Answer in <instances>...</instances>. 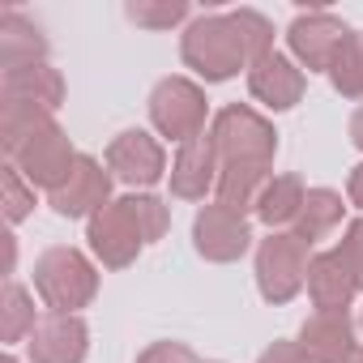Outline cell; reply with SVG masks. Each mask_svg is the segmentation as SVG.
Masks as SVG:
<instances>
[{"instance_id":"obj_13","label":"cell","mask_w":363,"mask_h":363,"mask_svg":"<svg viewBox=\"0 0 363 363\" xmlns=\"http://www.w3.org/2000/svg\"><path fill=\"white\" fill-rule=\"evenodd\" d=\"M218 150H214V137L201 133L193 137L189 145H179L175 162H171V197L179 201H206L210 189H218Z\"/></svg>"},{"instance_id":"obj_31","label":"cell","mask_w":363,"mask_h":363,"mask_svg":"<svg viewBox=\"0 0 363 363\" xmlns=\"http://www.w3.org/2000/svg\"><path fill=\"white\" fill-rule=\"evenodd\" d=\"M350 141H354V145L363 150V107H359V111L350 116Z\"/></svg>"},{"instance_id":"obj_7","label":"cell","mask_w":363,"mask_h":363,"mask_svg":"<svg viewBox=\"0 0 363 363\" xmlns=\"http://www.w3.org/2000/svg\"><path fill=\"white\" fill-rule=\"evenodd\" d=\"M350 35H354V30H350L342 18H333V13H325V9H312V13H299V18L291 22L286 48H291V56H295L308 73H329Z\"/></svg>"},{"instance_id":"obj_20","label":"cell","mask_w":363,"mask_h":363,"mask_svg":"<svg viewBox=\"0 0 363 363\" xmlns=\"http://www.w3.org/2000/svg\"><path fill=\"white\" fill-rule=\"evenodd\" d=\"M342 214H346L342 193H333V189H308V201H303V210L295 218V235L312 248L316 240H325V235L337 231Z\"/></svg>"},{"instance_id":"obj_16","label":"cell","mask_w":363,"mask_h":363,"mask_svg":"<svg viewBox=\"0 0 363 363\" xmlns=\"http://www.w3.org/2000/svg\"><path fill=\"white\" fill-rule=\"evenodd\" d=\"M0 103H26V107H43L56 116V107L65 103V77L48 60L5 69V77H0Z\"/></svg>"},{"instance_id":"obj_25","label":"cell","mask_w":363,"mask_h":363,"mask_svg":"<svg viewBox=\"0 0 363 363\" xmlns=\"http://www.w3.org/2000/svg\"><path fill=\"white\" fill-rule=\"evenodd\" d=\"M124 13H128V22H137V26L167 30V26H175V22H184L193 9H189V0H167V5H145V0H137V5H128Z\"/></svg>"},{"instance_id":"obj_11","label":"cell","mask_w":363,"mask_h":363,"mask_svg":"<svg viewBox=\"0 0 363 363\" xmlns=\"http://www.w3.org/2000/svg\"><path fill=\"white\" fill-rule=\"evenodd\" d=\"M103 206H111V171H103L99 158L77 154L69 179L52 193V210L60 218H94Z\"/></svg>"},{"instance_id":"obj_12","label":"cell","mask_w":363,"mask_h":363,"mask_svg":"<svg viewBox=\"0 0 363 363\" xmlns=\"http://www.w3.org/2000/svg\"><path fill=\"white\" fill-rule=\"evenodd\" d=\"M30 363H86L90 354V329L73 312H48L35 333L26 337Z\"/></svg>"},{"instance_id":"obj_4","label":"cell","mask_w":363,"mask_h":363,"mask_svg":"<svg viewBox=\"0 0 363 363\" xmlns=\"http://www.w3.org/2000/svg\"><path fill=\"white\" fill-rule=\"evenodd\" d=\"M308 244L295 231H269L257 248V291L265 303H291L308 282Z\"/></svg>"},{"instance_id":"obj_18","label":"cell","mask_w":363,"mask_h":363,"mask_svg":"<svg viewBox=\"0 0 363 363\" xmlns=\"http://www.w3.org/2000/svg\"><path fill=\"white\" fill-rule=\"evenodd\" d=\"M39 60H48V39L39 35V26L13 9L0 13V65L22 69V65H39Z\"/></svg>"},{"instance_id":"obj_8","label":"cell","mask_w":363,"mask_h":363,"mask_svg":"<svg viewBox=\"0 0 363 363\" xmlns=\"http://www.w3.org/2000/svg\"><path fill=\"white\" fill-rule=\"evenodd\" d=\"M252 244V227H248V214L214 201V206H201L197 218H193V248L214 261V265H231L248 252Z\"/></svg>"},{"instance_id":"obj_15","label":"cell","mask_w":363,"mask_h":363,"mask_svg":"<svg viewBox=\"0 0 363 363\" xmlns=\"http://www.w3.org/2000/svg\"><path fill=\"white\" fill-rule=\"evenodd\" d=\"M299 350L312 363H350L354 359V320L350 312H316L299 325Z\"/></svg>"},{"instance_id":"obj_29","label":"cell","mask_w":363,"mask_h":363,"mask_svg":"<svg viewBox=\"0 0 363 363\" xmlns=\"http://www.w3.org/2000/svg\"><path fill=\"white\" fill-rule=\"evenodd\" d=\"M257 363H312L303 350H299V342H286V337H278L274 346H265L261 350V359Z\"/></svg>"},{"instance_id":"obj_33","label":"cell","mask_w":363,"mask_h":363,"mask_svg":"<svg viewBox=\"0 0 363 363\" xmlns=\"http://www.w3.org/2000/svg\"><path fill=\"white\" fill-rule=\"evenodd\" d=\"M5 363H18V359H13V354H5Z\"/></svg>"},{"instance_id":"obj_1","label":"cell","mask_w":363,"mask_h":363,"mask_svg":"<svg viewBox=\"0 0 363 363\" xmlns=\"http://www.w3.org/2000/svg\"><path fill=\"white\" fill-rule=\"evenodd\" d=\"M274 52V26L257 9L206 13L179 35V56L206 82H231L240 69H252Z\"/></svg>"},{"instance_id":"obj_5","label":"cell","mask_w":363,"mask_h":363,"mask_svg":"<svg viewBox=\"0 0 363 363\" xmlns=\"http://www.w3.org/2000/svg\"><path fill=\"white\" fill-rule=\"evenodd\" d=\"M206 116H210L206 90L189 77H162L150 90V124L179 145H189L193 137L206 133Z\"/></svg>"},{"instance_id":"obj_22","label":"cell","mask_w":363,"mask_h":363,"mask_svg":"<svg viewBox=\"0 0 363 363\" xmlns=\"http://www.w3.org/2000/svg\"><path fill=\"white\" fill-rule=\"evenodd\" d=\"M269 179H274L269 167H223L218 171V201L248 214V210H257V197L265 193Z\"/></svg>"},{"instance_id":"obj_26","label":"cell","mask_w":363,"mask_h":363,"mask_svg":"<svg viewBox=\"0 0 363 363\" xmlns=\"http://www.w3.org/2000/svg\"><path fill=\"white\" fill-rule=\"evenodd\" d=\"M30 210H35V189L22 179V171L9 162L5 167V218H9V227H18L22 218H30Z\"/></svg>"},{"instance_id":"obj_6","label":"cell","mask_w":363,"mask_h":363,"mask_svg":"<svg viewBox=\"0 0 363 363\" xmlns=\"http://www.w3.org/2000/svg\"><path fill=\"white\" fill-rule=\"evenodd\" d=\"M86 240H90V252H94L107 269H128V265L141 257V248L150 244V240H145V227H141V218H137L133 193L120 197V201H111V206H103V210L90 218Z\"/></svg>"},{"instance_id":"obj_23","label":"cell","mask_w":363,"mask_h":363,"mask_svg":"<svg viewBox=\"0 0 363 363\" xmlns=\"http://www.w3.org/2000/svg\"><path fill=\"white\" fill-rule=\"evenodd\" d=\"M35 325H39V320H35V299H30V291H26L22 282H9L5 295H0V337L13 346V342L30 337Z\"/></svg>"},{"instance_id":"obj_24","label":"cell","mask_w":363,"mask_h":363,"mask_svg":"<svg viewBox=\"0 0 363 363\" xmlns=\"http://www.w3.org/2000/svg\"><path fill=\"white\" fill-rule=\"evenodd\" d=\"M329 82L342 99H363V35L346 39V48L337 52V60L329 69Z\"/></svg>"},{"instance_id":"obj_19","label":"cell","mask_w":363,"mask_h":363,"mask_svg":"<svg viewBox=\"0 0 363 363\" xmlns=\"http://www.w3.org/2000/svg\"><path fill=\"white\" fill-rule=\"evenodd\" d=\"M303 201H308V189H303L299 175H274L269 184H265V193L257 197V218H261L269 231H274V227H286V223L299 218Z\"/></svg>"},{"instance_id":"obj_14","label":"cell","mask_w":363,"mask_h":363,"mask_svg":"<svg viewBox=\"0 0 363 363\" xmlns=\"http://www.w3.org/2000/svg\"><path fill=\"white\" fill-rule=\"evenodd\" d=\"M303 86H308L303 82V69L291 56H282V52H269L265 60H257L248 69V90L269 111H291L303 99Z\"/></svg>"},{"instance_id":"obj_27","label":"cell","mask_w":363,"mask_h":363,"mask_svg":"<svg viewBox=\"0 0 363 363\" xmlns=\"http://www.w3.org/2000/svg\"><path fill=\"white\" fill-rule=\"evenodd\" d=\"M333 252H337V261L346 265L354 291H363V218H354V223L346 227V235H342V244H337Z\"/></svg>"},{"instance_id":"obj_32","label":"cell","mask_w":363,"mask_h":363,"mask_svg":"<svg viewBox=\"0 0 363 363\" xmlns=\"http://www.w3.org/2000/svg\"><path fill=\"white\" fill-rule=\"evenodd\" d=\"M350 363H363V346H359V350H354V359H350Z\"/></svg>"},{"instance_id":"obj_21","label":"cell","mask_w":363,"mask_h":363,"mask_svg":"<svg viewBox=\"0 0 363 363\" xmlns=\"http://www.w3.org/2000/svg\"><path fill=\"white\" fill-rule=\"evenodd\" d=\"M48 124H56L52 111L43 107H26V103H0V145L13 158L26 141H35Z\"/></svg>"},{"instance_id":"obj_17","label":"cell","mask_w":363,"mask_h":363,"mask_svg":"<svg viewBox=\"0 0 363 363\" xmlns=\"http://www.w3.org/2000/svg\"><path fill=\"white\" fill-rule=\"evenodd\" d=\"M308 295L316 303V312H346L354 299V282L346 274V265L337 261V252H320L308 265Z\"/></svg>"},{"instance_id":"obj_3","label":"cell","mask_w":363,"mask_h":363,"mask_svg":"<svg viewBox=\"0 0 363 363\" xmlns=\"http://www.w3.org/2000/svg\"><path fill=\"white\" fill-rule=\"evenodd\" d=\"M210 137H214V150H218L223 167H274L278 133L248 103L223 107L214 116V124H210Z\"/></svg>"},{"instance_id":"obj_2","label":"cell","mask_w":363,"mask_h":363,"mask_svg":"<svg viewBox=\"0 0 363 363\" xmlns=\"http://www.w3.org/2000/svg\"><path fill=\"white\" fill-rule=\"evenodd\" d=\"M35 291L52 312H73L77 316L99 295V269L90 265L86 252L56 244L35 261Z\"/></svg>"},{"instance_id":"obj_9","label":"cell","mask_w":363,"mask_h":363,"mask_svg":"<svg viewBox=\"0 0 363 363\" xmlns=\"http://www.w3.org/2000/svg\"><path fill=\"white\" fill-rule=\"evenodd\" d=\"M9 162L22 171V179H26L30 189L56 193L65 179H69L73 162H77V150H73V141H69V133H65L60 124H48V128H43L35 141H26Z\"/></svg>"},{"instance_id":"obj_28","label":"cell","mask_w":363,"mask_h":363,"mask_svg":"<svg viewBox=\"0 0 363 363\" xmlns=\"http://www.w3.org/2000/svg\"><path fill=\"white\" fill-rule=\"evenodd\" d=\"M137 363H197V354L184 346V342H150Z\"/></svg>"},{"instance_id":"obj_30","label":"cell","mask_w":363,"mask_h":363,"mask_svg":"<svg viewBox=\"0 0 363 363\" xmlns=\"http://www.w3.org/2000/svg\"><path fill=\"white\" fill-rule=\"evenodd\" d=\"M346 197H350V206H359L363 210V162L350 171V179H346Z\"/></svg>"},{"instance_id":"obj_10","label":"cell","mask_w":363,"mask_h":363,"mask_svg":"<svg viewBox=\"0 0 363 363\" xmlns=\"http://www.w3.org/2000/svg\"><path fill=\"white\" fill-rule=\"evenodd\" d=\"M107 171L111 179H120L128 189H154L167 175V154L145 128H124L107 145Z\"/></svg>"}]
</instances>
